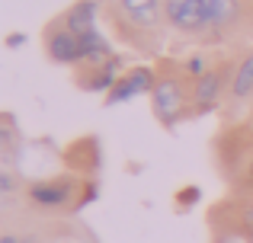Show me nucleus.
Segmentation results:
<instances>
[{
	"instance_id": "4468645a",
	"label": "nucleus",
	"mask_w": 253,
	"mask_h": 243,
	"mask_svg": "<svg viewBox=\"0 0 253 243\" xmlns=\"http://www.w3.org/2000/svg\"><path fill=\"white\" fill-rule=\"evenodd\" d=\"M250 186H253V163H250Z\"/></svg>"
},
{
	"instance_id": "f257e3e1",
	"label": "nucleus",
	"mask_w": 253,
	"mask_h": 243,
	"mask_svg": "<svg viewBox=\"0 0 253 243\" xmlns=\"http://www.w3.org/2000/svg\"><path fill=\"white\" fill-rule=\"evenodd\" d=\"M167 23L183 35H218L241 23V0H183L167 6Z\"/></svg>"
},
{
	"instance_id": "7ed1b4c3",
	"label": "nucleus",
	"mask_w": 253,
	"mask_h": 243,
	"mask_svg": "<svg viewBox=\"0 0 253 243\" xmlns=\"http://www.w3.org/2000/svg\"><path fill=\"white\" fill-rule=\"evenodd\" d=\"M119 23H128L125 38L135 45H148V38L167 23V0H116Z\"/></svg>"
},
{
	"instance_id": "0eeeda50",
	"label": "nucleus",
	"mask_w": 253,
	"mask_h": 243,
	"mask_svg": "<svg viewBox=\"0 0 253 243\" xmlns=\"http://www.w3.org/2000/svg\"><path fill=\"white\" fill-rule=\"evenodd\" d=\"M77 182L71 176H55V179H36L26 189V199L36 208H61L74 199Z\"/></svg>"
},
{
	"instance_id": "1a4fd4ad",
	"label": "nucleus",
	"mask_w": 253,
	"mask_h": 243,
	"mask_svg": "<svg viewBox=\"0 0 253 243\" xmlns=\"http://www.w3.org/2000/svg\"><path fill=\"white\" fill-rule=\"evenodd\" d=\"M96 13H99L96 0H77V3L61 16V23L68 26L74 35L84 38V35H90V32H96Z\"/></svg>"
},
{
	"instance_id": "39448f33",
	"label": "nucleus",
	"mask_w": 253,
	"mask_h": 243,
	"mask_svg": "<svg viewBox=\"0 0 253 243\" xmlns=\"http://www.w3.org/2000/svg\"><path fill=\"white\" fill-rule=\"evenodd\" d=\"M45 55L55 64L77 68V64L84 61V42H81V35H74V32L61 23V19H55V23L45 29Z\"/></svg>"
},
{
	"instance_id": "f8f14e48",
	"label": "nucleus",
	"mask_w": 253,
	"mask_h": 243,
	"mask_svg": "<svg viewBox=\"0 0 253 243\" xmlns=\"http://www.w3.org/2000/svg\"><path fill=\"white\" fill-rule=\"evenodd\" d=\"M0 243H32V240H23V237H16V234H3Z\"/></svg>"
},
{
	"instance_id": "9d476101",
	"label": "nucleus",
	"mask_w": 253,
	"mask_h": 243,
	"mask_svg": "<svg viewBox=\"0 0 253 243\" xmlns=\"http://www.w3.org/2000/svg\"><path fill=\"white\" fill-rule=\"evenodd\" d=\"M250 96H253V48L237 61L234 77H231V90H228V100L234 106L237 103H247Z\"/></svg>"
},
{
	"instance_id": "6e6552de",
	"label": "nucleus",
	"mask_w": 253,
	"mask_h": 243,
	"mask_svg": "<svg viewBox=\"0 0 253 243\" xmlns=\"http://www.w3.org/2000/svg\"><path fill=\"white\" fill-rule=\"evenodd\" d=\"M154 80H157V74L151 68H131V70H125V74L119 77V83L106 93V103L116 106V103H128V100H135V96H141V93L151 96Z\"/></svg>"
},
{
	"instance_id": "f03ea898",
	"label": "nucleus",
	"mask_w": 253,
	"mask_h": 243,
	"mask_svg": "<svg viewBox=\"0 0 253 243\" xmlns=\"http://www.w3.org/2000/svg\"><path fill=\"white\" fill-rule=\"evenodd\" d=\"M151 112L164 128L192 119V80L183 74V64L157 74L154 90H151Z\"/></svg>"
},
{
	"instance_id": "20e7f679",
	"label": "nucleus",
	"mask_w": 253,
	"mask_h": 243,
	"mask_svg": "<svg viewBox=\"0 0 253 243\" xmlns=\"http://www.w3.org/2000/svg\"><path fill=\"white\" fill-rule=\"evenodd\" d=\"M234 61H224L209 68L199 80H192V115H205L211 109H218V103L228 96L231 77H234Z\"/></svg>"
},
{
	"instance_id": "9b49d317",
	"label": "nucleus",
	"mask_w": 253,
	"mask_h": 243,
	"mask_svg": "<svg viewBox=\"0 0 253 243\" xmlns=\"http://www.w3.org/2000/svg\"><path fill=\"white\" fill-rule=\"evenodd\" d=\"M205 70H209V61H205L202 55H192V58H186V61H183V74L189 77V80H199Z\"/></svg>"
},
{
	"instance_id": "423d86ee",
	"label": "nucleus",
	"mask_w": 253,
	"mask_h": 243,
	"mask_svg": "<svg viewBox=\"0 0 253 243\" xmlns=\"http://www.w3.org/2000/svg\"><path fill=\"white\" fill-rule=\"evenodd\" d=\"M122 74H125L122 61L112 55L109 61H99V64H77L74 83L84 90V93H109V90L119 83Z\"/></svg>"
},
{
	"instance_id": "ddd939ff",
	"label": "nucleus",
	"mask_w": 253,
	"mask_h": 243,
	"mask_svg": "<svg viewBox=\"0 0 253 243\" xmlns=\"http://www.w3.org/2000/svg\"><path fill=\"white\" fill-rule=\"evenodd\" d=\"M176 3H183V0H167V6H176Z\"/></svg>"
}]
</instances>
